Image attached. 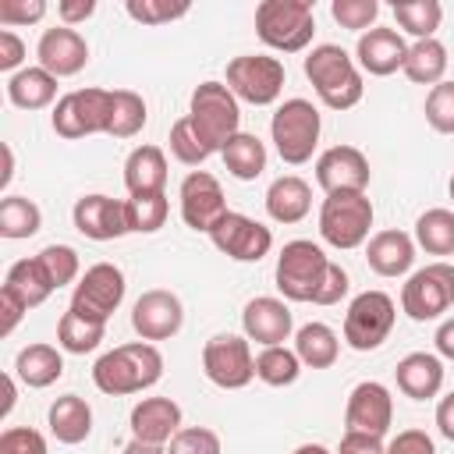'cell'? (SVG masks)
<instances>
[{
    "label": "cell",
    "instance_id": "cell-31",
    "mask_svg": "<svg viewBox=\"0 0 454 454\" xmlns=\"http://www.w3.org/2000/svg\"><path fill=\"white\" fill-rule=\"evenodd\" d=\"M294 355L309 369H330L337 362V355H340V340L326 323H305L294 333Z\"/></svg>",
    "mask_w": 454,
    "mask_h": 454
},
{
    "label": "cell",
    "instance_id": "cell-40",
    "mask_svg": "<svg viewBox=\"0 0 454 454\" xmlns=\"http://www.w3.org/2000/svg\"><path fill=\"white\" fill-rule=\"evenodd\" d=\"M167 213H170V202L163 192L156 195H128L124 199V216H128V234H153L167 223Z\"/></svg>",
    "mask_w": 454,
    "mask_h": 454
},
{
    "label": "cell",
    "instance_id": "cell-49",
    "mask_svg": "<svg viewBox=\"0 0 454 454\" xmlns=\"http://www.w3.org/2000/svg\"><path fill=\"white\" fill-rule=\"evenodd\" d=\"M46 18V0H0V25H35Z\"/></svg>",
    "mask_w": 454,
    "mask_h": 454
},
{
    "label": "cell",
    "instance_id": "cell-16",
    "mask_svg": "<svg viewBox=\"0 0 454 454\" xmlns=\"http://www.w3.org/2000/svg\"><path fill=\"white\" fill-rule=\"evenodd\" d=\"M184 323V305L174 291L153 287L145 294H138V301L131 305V326L142 340H170Z\"/></svg>",
    "mask_w": 454,
    "mask_h": 454
},
{
    "label": "cell",
    "instance_id": "cell-41",
    "mask_svg": "<svg viewBox=\"0 0 454 454\" xmlns=\"http://www.w3.org/2000/svg\"><path fill=\"white\" fill-rule=\"evenodd\" d=\"M110 103H114V89H78L74 92V106H78V121L85 135H106L110 124Z\"/></svg>",
    "mask_w": 454,
    "mask_h": 454
},
{
    "label": "cell",
    "instance_id": "cell-38",
    "mask_svg": "<svg viewBox=\"0 0 454 454\" xmlns=\"http://www.w3.org/2000/svg\"><path fill=\"white\" fill-rule=\"evenodd\" d=\"M397 25L415 39H436V28L443 21V7L436 0H394Z\"/></svg>",
    "mask_w": 454,
    "mask_h": 454
},
{
    "label": "cell",
    "instance_id": "cell-18",
    "mask_svg": "<svg viewBox=\"0 0 454 454\" xmlns=\"http://www.w3.org/2000/svg\"><path fill=\"white\" fill-rule=\"evenodd\" d=\"M71 220H74V231L85 234L89 241H114V238H124L128 234L124 202L121 199H110L103 192L82 195L74 202V209H71Z\"/></svg>",
    "mask_w": 454,
    "mask_h": 454
},
{
    "label": "cell",
    "instance_id": "cell-51",
    "mask_svg": "<svg viewBox=\"0 0 454 454\" xmlns=\"http://www.w3.org/2000/svg\"><path fill=\"white\" fill-rule=\"evenodd\" d=\"M387 454H436V443L426 429H401L387 443Z\"/></svg>",
    "mask_w": 454,
    "mask_h": 454
},
{
    "label": "cell",
    "instance_id": "cell-9",
    "mask_svg": "<svg viewBox=\"0 0 454 454\" xmlns=\"http://www.w3.org/2000/svg\"><path fill=\"white\" fill-rule=\"evenodd\" d=\"M397 319V305L387 291H362L351 298L344 312V340L355 351H376Z\"/></svg>",
    "mask_w": 454,
    "mask_h": 454
},
{
    "label": "cell",
    "instance_id": "cell-29",
    "mask_svg": "<svg viewBox=\"0 0 454 454\" xmlns=\"http://www.w3.org/2000/svg\"><path fill=\"white\" fill-rule=\"evenodd\" d=\"M7 99L18 110H43L57 99V78L46 67H21L18 74L7 78Z\"/></svg>",
    "mask_w": 454,
    "mask_h": 454
},
{
    "label": "cell",
    "instance_id": "cell-58",
    "mask_svg": "<svg viewBox=\"0 0 454 454\" xmlns=\"http://www.w3.org/2000/svg\"><path fill=\"white\" fill-rule=\"evenodd\" d=\"M433 340H436V355L454 362V316L436 326V337H433Z\"/></svg>",
    "mask_w": 454,
    "mask_h": 454
},
{
    "label": "cell",
    "instance_id": "cell-13",
    "mask_svg": "<svg viewBox=\"0 0 454 454\" xmlns=\"http://www.w3.org/2000/svg\"><path fill=\"white\" fill-rule=\"evenodd\" d=\"M209 241L234 262H259L270 255L273 248V231L245 213H227L213 231H209Z\"/></svg>",
    "mask_w": 454,
    "mask_h": 454
},
{
    "label": "cell",
    "instance_id": "cell-2",
    "mask_svg": "<svg viewBox=\"0 0 454 454\" xmlns=\"http://www.w3.org/2000/svg\"><path fill=\"white\" fill-rule=\"evenodd\" d=\"M305 78L312 82L316 96L330 110H351V106H358V99L365 92L362 71H358L355 57L344 46H337V43H319V46L309 50Z\"/></svg>",
    "mask_w": 454,
    "mask_h": 454
},
{
    "label": "cell",
    "instance_id": "cell-22",
    "mask_svg": "<svg viewBox=\"0 0 454 454\" xmlns=\"http://www.w3.org/2000/svg\"><path fill=\"white\" fill-rule=\"evenodd\" d=\"M181 429V404L174 397H142L131 408V436L145 443H170Z\"/></svg>",
    "mask_w": 454,
    "mask_h": 454
},
{
    "label": "cell",
    "instance_id": "cell-52",
    "mask_svg": "<svg viewBox=\"0 0 454 454\" xmlns=\"http://www.w3.org/2000/svg\"><path fill=\"white\" fill-rule=\"evenodd\" d=\"M348 287H351L348 270H344V266H337V262H330L326 280H323V287H319V294H316V301H312V305H337V301L348 294Z\"/></svg>",
    "mask_w": 454,
    "mask_h": 454
},
{
    "label": "cell",
    "instance_id": "cell-23",
    "mask_svg": "<svg viewBox=\"0 0 454 454\" xmlns=\"http://www.w3.org/2000/svg\"><path fill=\"white\" fill-rule=\"evenodd\" d=\"M365 262L372 273L380 277H404L415 262V238L390 227V231H376L365 241Z\"/></svg>",
    "mask_w": 454,
    "mask_h": 454
},
{
    "label": "cell",
    "instance_id": "cell-27",
    "mask_svg": "<svg viewBox=\"0 0 454 454\" xmlns=\"http://www.w3.org/2000/svg\"><path fill=\"white\" fill-rule=\"evenodd\" d=\"M14 372L25 387L32 390H43V387H53L60 376H64V355L53 348V344H28L18 351L14 358Z\"/></svg>",
    "mask_w": 454,
    "mask_h": 454
},
{
    "label": "cell",
    "instance_id": "cell-54",
    "mask_svg": "<svg viewBox=\"0 0 454 454\" xmlns=\"http://www.w3.org/2000/svg\"><path fill=\"white\" fill-rule=\"evenodd\" d=\"M21 60H25V43L11 28H0V71L18 74L21 71Z\"/></svg>",
    "mask_w": 454,
    "mask_h": 454
},
{
    "label": "cell",
    "instance_id": "cell-21",
    "mask_svg": "<svg viewBox=\"0 0 454 454\" xmlns=\"http://www.w3.org/2000/svg\"><path fill=\"white\" fill-rule=\"evenodd\" d=\"M355 57H358V67L376 74V78H387L394 74L397 67H404V57H408V43L401 39L397 28H369L358 35V46H355Z\"/></svg>",
    "mask_w": 454,
    "mask_h": 454
},
{
    "label": "cell",
    "instance_id": "cell-62",
    "mask_svg": "<svg viewBox=\"0 0 454 454\" xmlns=\"http://www.w3.org/2000/svg\"><path fill=\"white\" fill-rule=\"evenodd\" d=\"M294 454H330L323 443H301V447H294Z\"/></svg>",
    "mask_w": 454,
    "mask_h": 454
},
{
    "label": "cell",
    "instance_id": "cell-6",
    "mask_svg": "<svg viewBox=\"0 0 454 454\" xmlns=\"http://www.w3.org/2000/svg\"><path fill=\"white\" fill-rule=\"evenodd\" d=\"M372 231V202L365 192H333L319 206V238L330 248L351 252L369 241Z\"/></svg>",
    "mask_w": 454,
    "mask_h": 454
},
{
    "label": "cell",
    "instance_id": "cell-43",
    "mask_svg": "<svg viewBox=\"0 0 454 454\" xmlns=\"http://www.w3.org/2000/svg\"><path fill=\"white\" fill-rule=\"evenodd\" d=\"M170 156H174L177 163H184V167H199V163H206V160L213 156V153L199 142V135L192 131L188 114L170 124Z\"/></svg>",
    "mask_w": 454,
    "mask_h": 454
},
{
    "label": "cell",
    "instance_id": "cell-48",
    "mask_svg": "<svg viewBox=\"0 0 454 454\" xmlns=\"http://www.w3.org/2000/svg\"><path fill=\"white\" fill-rule=\"evenodd\" d=\"M0 454H46V436L32 426H11L0 433Z\"/></svg>",
    "mask_w": 454,
    "mask_h": 454
},
{
    "label": "cell",
    "instance_id": "cell-17",
    "mask_svg": "<svg viewBox=\"0 0 454 454\" xmlns=\"http://www.w3.org/2000/svg\"><path fill=\"white\" fill-rule=\"evenodd\" d=\"M369 160L355 145H330L316 160V184L333 195V192H365L369 188Z\"/></svg>",
    "mask_w": 454,
    "mask_h": 454
},
{
    "label": "cell",
    "instance_id": "cell-24",
    "mask_svg": "<svg viewBox=\"0 0 454 454\" xmlns=\"http://www.w3.org/2000/svg\"><path fill=\"white\" fill-rule=\"evenodd\" d=\"M394 380H397V390L411 401H429L440 394L443 387V362L440 355L433 351H411L397 362L394 369Z\"/></svg>",
    "mask_w": 454,
    "mask_h": 454
},
{
    "label": "cell",
    "instance_id": "cell-30",
    "mask_svg": "<svg viewBox=\"0 0 454 454\" xmlns=\"http://www.w3.org/2000/svg\"><path fill=\"white\" fill-rule=\"evenodd\" d=\"M447 46L440 39H415L408 46V57H404V78L415 82V85H440L443 74H447Z\"/></svg>",
    "mask_w": 454,
    "mask_h": 454
},
{
    "label": "cell",
    "instance_id": "cell-33",
    "mask_svg": "<svg viewBox=\"0 0 454 454\" xmlns=\"http://www.w3.org/2000/svg\"><path fill=\"white\" fill-rule=\"evenodd\" d=\"M415 245L429 255H454V209H426L415 220Z\"/></svg>",
    "mask_w": 454,
    "mask_h": 454
},
{
    "label": "cell",
    "instance_id": "cell-12",
    "mask_svg": "<svg viewBox=\"0 0 454 454\" xmlns=\"http://www.w3.org/2000/svg\"><path fill=\"white\" fill-rule=\"evenodd\" d=\"M202 372L220 390H241L255 380V355L248 337L238 333H216L202 348Z\"/></svg>",
    "mask_w": 454,
    "mask_h": 454
},
{
    "label": "cell",
    "instance_id": "cell-61",
    "mask_svg": "<svg viewBox=\"0 0 454 454\" xmlns=\"http://www.w3.org/2000/svg\"><path fill=\"white\" fill-rule=\"evenodd\" d=\"M11 408H14V380L4 376V408H0V415H7Z\"/></svg>",
    "mask_w": 454,
    "mask_h": 454
},
{
    "label": "cell",
    "instance_id": "cell-34",
    "mask_svg": "<svg viewBox=\"0 0 454 454\" xmlns=\"http://www.w3.org/2000/svg\"><path fill=\"white\" fill-rule=\"evenodd\" d=\"M4 287H11L28 309L43 305V301L53 294V284L46 280L43 266L35 262V255H32V259H18V262H11L7 277H4Z\"/></svg>",
    "mask_w": 454,
    "mask_h": 454
},
{
    "label": "cell",
    "instance_id": "cell-4",
    "mask_svg": "<svg viewBox=\"0 0 454 454\" xmlns=\"http://www.w3.org/2000/svg\"><path fill=\"white\" fill-rule=\"evenodd\" d=\"M319 131H323L319 110L301 96L284 99L270 117V138L277 145V156L291 167H301L312 160L319 145Z\"/></svg>",
    "mask_w": 454,
    "mask_h": 454
},
{
    "label": "cell",
    "instance_id": "cell-45",
    "mask_svg": "<svg viewBox=\"0 0 454 454\" xmlns=\"http://www.w3.org/2000/svg\"><path fill=\"white\" fill-rule=\"evenodd\" d=\"M426 121L440 135H454V82H440L426 96Z\"/></svg>",
    "mask_w": 454,
    "mask_h": 454
},
{
    "label": "cell",
    "instance_id": "cell-59",
    "mask_svg": "<svg viewBox=\"0 0 454 454\" xmlns=\"http://www.w3.org/2000/svg\"><path fill=\"white\" fill-rule=\"evenodd\" d=\"M124 454H167V443H145V440H128Z\"/></svg>",
    "mask_w": 454,
    "mask_h": 454
},
{
    "label": "cell",
    "instance_id": "cell-42",
    "mask_svg": "<svg viewBox=\"0 0 454 454\" xmlns=\"http://www.w3.org/2000/svg\"><path fill=\"white\" fill-rule=\"evenodd\" d=\"M35 262L43 266L46 280L53 284V291H60L64 284L78 280L82 273V262H78V252L71 245H46L43 252H35Z\"/></svg>",
    "mask_w": 454,
    "mask_h": 454
},
{
    "label": "cell",
    "instance_id": "cell-60",
    "mask_svg": "<svg viewBox=\"0 0 454 454\" xmlns=\"http://www.w3.org/2000/svg\"><path fill=\"white\" fill-rule=\"evenodd\" d=\"M11 177H14V153H11V145H4V174H0V188H7Z\"/></svg>",
    "mask_w": 454,
    "mask_h": 454
},
{
    "label": "cell",
    "instance_id": "cell-36",
    "mask_svg": "<svg viewBox=\"0 0 454 454\" xmlns=\"http://www.w3.org/2000/svg\"><path fill=\"white\" fill-rule=\"evenodd\" d=\"M103 333H106L103 323H92V319H85V316H78V312L67 309L60 316V323H57V348L60 351H71V355H89V351L99 348Z\"/></svg>",
    "mask_w": 454,
    "mask_h": 454
},
{
    "label": "cell",
    "instance_id": "cell-28",
    "mask_svg": "<svg viewBox=\"0 0 454 454\" xmlns=\"http://www.w3.org/2000/svg\"><path fill=\"white\" fill-rule=\"evenodd\" d=\"M46 422H50V433L60 440V443H82L89 433H92V408L85 397L78 394H64L50 404L46 411Z\"/></svg>",
    "mask_w": 454,
    "mask_h": 454
},
{
    "label": "cell",
    "instance_id": "cell-63",
    "mask_svg": "<svg viewBox=\"0 0 454 454\" xmlns=\"http://www.w3.org/2000/svg\"><path fill=\"white\" fill-rule=\"evenodd\" d=\"M447 192H450V199H454V174H450V184H447Z\"/></svg>",
    "mask_w": 454,
    "mask_h": 454
},
{
    "label": "cell",
    "instance_id": "cell-37",
    "mask_svg": "<svg viewBox=\"0 0 454 454\" xmlns=\"http://www.w3.org/2000/svg\"><path fill=\"white\" fill-rule=\"evenodd\" d=\"M298 376H301V358L294 355V348L273 344L255 355V380H262L266 387H291Z\"/></svg>",
    "mask_w": 454,
    "mask_h": 454
},
{
    "label": "cell",
    "instance_id": "cell-46",
    "mask_svg": "<svg viewBox=\"0 0 454 454\" xmlns=\"http://www.w3.org/2000/svg\"><path fill=\"white\" fill-rule=\"evenodd\" d=\"M167 454H223L220 436L206 426H181L167 443Z\"/></svg>",
    "mask_w": 454,
    "mask_h": 454
},
{
    "label": "cell",
    "instance_id": "cell-11",
    "mask_svg": "<svg viewBox=\"0 0 454 454\" xmlns=\"http://www.w3.org/2000/svg\"><path fill=\"white\" fill-rule=\"evenodd\" d=\"M124 291H128V284H124L121 266H114V262H96V266H89V270L78 277V284H74V291H71V312H78V316H85V319L106 326V319L121 309Z\"/></svg>",
    "mask_w": 454,
    "mask_h": 454
},
{
    "label": "cell",
    "instance_id": "cell-10",
    "mask_svg": "<svg viewBox=\"0 0 454 454\" xmlns=\"http://www.w3.org/2000/svg\"><path fill=\"white\" fill-rule=\"evenodd\" d=\"M284 64L280 57H266V53H241L227 64V89L252 103V106H270L280 99L284 92Z\"/></svg>",
    "mask_w": 454,
    "mask_h": 454
},
{
    "label": "cell",
    "instance_id": "cell-47",
    "mask_svg": "<svg viewBox=\"0 0 454 454\" xmlns=\"http://www.w3.org/2000/svg\"><path fill=\"white\" fill-rule=\"evenodd\" d=\"M128 18L142 21V25H167L188 14V4H167V0H128L124 4Z\"/></svg>",
    "mask_w": 454,
    "mask_h": 454
},
{
    "label": "cell",
    "instance_id": "cell-15",
    "mask_svg": "<svg viewBox=\"0 0 454 454\" xmlns=\"http://www.w3.org/2000/svg\"><path fill=\"white\" fill-rule=\"evenodd\" d=\"M394 422V397L380 380H362L348 394L344 408V433H369L383 436Z\"/></svg>",
    "mask_w": 454,
    "mask_h": 454
},
{
    "label": "cell",
    "instance_id": "cell-26",
    "mask_svg": "<svg viewBox=\"0 0 454 454\" xmlns=\"http://www.w3.org/2000/svg\"><path fill=\"white\" fill-rule=\"evenodd\" d=\"M312 209V188L298 174H284L266 188V213L273 223H298Z\"/></svg>",
    "mask_w": 454,
    "mask_h": 454
},
{
    "label": "cell",
    "instance_id": "cell-5",
    "mask_svg": "<svg viewBox=\"0 0 454 454\" xmlns=\"http://www.w3.org/2000/svg\"><path fill=\"white\" fill-rule=\"evenodd\" d=\"M255 32L277 53H298L316 35V11L309 0H262L255 7Z\"/></svg>",
    "mask_w": 454,
    "mask_h": 454
},
{
    "label": "cell",
    "instance_id": "cell-32",
    "mask_svg": "<svg viewBox=\"0 0 454 454\" xmlns=\"http://www.w3.org/2000/svg\"><path fill=\"white\" fill-rule=\"evenodd\" d=\"M223 163H227V170L238 177V181H255L262 170H266V145L255 138V135H248V131H238L227 145H223Z\"/></svg>",
    "mask_w": 454,
    "mask_h": 454
},
{
    "label": "cell",
    "instance_id": "cell-56",
    "mask_svg": "<svg viewBox=\"0 0 454 454\" xmlns=\"http://www.w3.org/2000/svg\"><path fill=\"white\" fill-rule=\"evenodd\" d=\"M92 14H96V0H64V4H57V18H60V25H67V28L89 21Z\"/></svg>",
    "mask_w": 454,
    "mask_h": 454
},
{
    "label": "cell",
    "instance_id": "cell-8",
    "mask_svg": "<svg viewBox=\"0 0 454 454\" xmlns=\"http://www.w3.org/2000/svg\"><path fill=\"white\" fill-rule=\"evenodd\" d=\"M450 305H454V266L443 259L415 270L401 287V312L415 323L440 319Z\"/></svg>",
    "mask_w": 454,
    "mask_h": 454
},
{
    "label": "cell",
    "instance_id": "cell-44",
    "mask_svg": "<svg viewBox=\"0 0 454 454\" xmlns=\"http://www.w3.org/2000/svg\"><path fill=\"white\" fill-rule=\"evenodd\" d=\"M330 14L340 28H351V32H369L376 28V18H380V4L376 0H333L330 4Z\"/></svg>",
    "mask_w": 454,
    "mask_h": 454
},
{
    "label": "cell",
    "instance_id": "cell-3",
    "mask_svg": "<svg viewBox=\"0 0 454 454\" xmlns=\"http://www.w3.org/2000/svg\"><path fill=\"white\" fill-rule=\"evenodd\" d=\"M188 121L209 153H223V145L241 131L238 96L227 89V82H199L188 103Z\"/></svg>",
    "mask_w": 454,
    "mask_h": 454
},
{
    "label": "cell",
    "instance_id": "cell-14",
    "mask_svg": "<svg viewBox=\"0 0 454 454\" xmlns=\"http://www.w3.org/2000/svg\"><path fill=\"white\" fill-rule=\"evenodd\" d=\"M177 199H181V220L199 234H209L231 213L227 199H223V188L209 170H192L181 181Z\"/></svg>",
    "mask_w": 454,
    "mask_h": 454
},
{
    "label": "cell",
    "instance_id": "cell-50",
    "mask_svg": "<svg viewBox=\"0 0 454 454\" xmlns=\"http://www.w3.org/2000/svg\"><path fill=\"white\" fill-rule=\"evenodd\" d=\"M50 124H53V131L60 135V138H85V131H82V121H78V106H74V92H67V96H60L57 99V106H53V114H50Z\"/></svg>",
    "mask_w": 454,
    "mask_h": 454
},
{
    "label": "cell",
    "instance_id": "cell-55",
    "mask_svg": "<svg viewBox=\"0 0 454 454\" xmlns=\"http://www.w3.org/2000/svg\"><path fill=\"white\" fill-rule=\"evenodd\" d=\"M337 454H387L383 436H369V433H344Z\"/></svg>",
    "mask_w": 454,
    "mask_h": 454
},
{
    "label": "cell",
    "instance_id": "cell-25",
    "mask_svg": "<svg viewBox=\"0 0 454 454\" xmlns=\"http://www.w3.org/2000/svg\"><path fill=\"white\" fill-rule=\"evenodd\" d=\"M128 195H156L167 188V153L160 145H138L124 160Z\"/></svg>",
    "mask_w": 454,
    "mask_h": 454
},
{
    "label": "cell",
    "instance_id": "cell-7",
    "mask_svg": "<svg viewBox=\"0 0 454 454\" xmlns=\"http://www.w3.org/2000/svg\"><path fill=\"white\" fill-rule=\"evenodd\" d=\"M330 259L316 241L294 238L277 255V291L287 301H316L323 280H326Z\"/></svg>",
    "mask_w": 454,
    "mask_h": 454
},
{
    "label": "cell",
    "instance_id": "cell-19",
    "mask_svg": "<svg viewBox=\"0 0 454 454\" xmlns=\"http://www.w3.org/2000/svg\"><path fill=\"white\" fill-rule=\"evenodd\" d=\"M35 57H39V67H46L53 78H71L89 64V43L78 28L57 25L39 35Z\"/></svg>",
    "mask_w": 454,
    "mask_h": 454
},
{
    "label": "cell",
    "instance_id": "cell-35",
    "mask_svg": "<svg viewBox=\"0 0 454 454\" xmlns=\"http://www.w3.org/2000/svg\"><path fill=\"white\" fill-rule=\"evenodd\" d=\"M39 227H43V213L32 199H25V195H4L0 199V234L4 238L21 241V238H32Z\"/></svg>",
    "mask_w": 454,
    "mask_h": 454
},
{
    "label": "cell",
    "instance_id": "cell-53",
    "mask_svg": "<svg viewBox=\"0 0 454 454\" xmlns=\"http://www.w3.org/2000/svg\"><path fill=\"white\" fill-rule=\"evenodd\" d=\"M25 312H28V305H25L11 287L0 284V337H11Z\"/></svg>",
    "mask_w": 454,
    "mask_h": 454
},
{
    "label": "cell",
    "instance_id": "cell-39",
    "mask_svg": "<svg viewBox=\"0 0 454 454\" xmlns=\"http://www.w3.org/2000/svg\"><path fill=\"white\" fill-rule=\"evenodd\" d=\"M145 99L131 89H114V103H110V124L106 135L114 138H131L145 128Z\"/></svg>",
    "mask_w": 454,
    "mask_h": 454
},
{
    "label": "cell",
    "instance_id": "cell-1",
    "mask_svg": "<svg viewBox=\"0 0 454 454\" xmlns=\"http://www.w3.org/2000/svg\"><path fill=\"white\" fill-rule=\"evenodd\" d=\"M163 376V355L149 340L117 344L114 351L99 355L92 365V383L110 397H128L156 387Z\"/></svg>",
    "mask_w": 454,
    "mask_h": 454
},
{
    "label": "cell",
    "instance_id": "cell-20",
    "mask_svg": "<svg viewBox=\"0 0 454 454\" xmlns=\"http://www.w3.org/2000/svg\"><path fill=\"white\" fill-rule=\"evenodd\" d=\"M241 330H245L248 340H255V344H262V348H273V344H284V340L291 337L294 316H291V309H287L280 298L262 294V298H252V301L245 305V312H241Z\"/></svg>",
    "mask_w": 454,
    "mask_h": 454
},
{
    "label": "cell",
    "instance_id": "cell-57",
    "mask_svg": "<svg viewBox=\"0 0 454 454\" xmlns=\"http://www.w3.org/2000/svg\"><path fill=\"white\" fill-rule=\"evenodd\" d=\"M436 429L454 443V390L447 397H440V404H436Z\"/></svg>",
    "mask_w": 454,
    "mask_h": 454
}]
</instances>
